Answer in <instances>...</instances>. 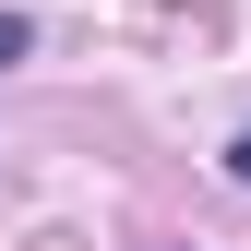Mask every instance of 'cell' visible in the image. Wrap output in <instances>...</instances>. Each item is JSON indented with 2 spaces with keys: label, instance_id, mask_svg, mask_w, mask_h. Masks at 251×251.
I'll return each instance as SVG.
<instances>
[{
  "label": "cell",
  "instance_id": "obj_1",
  "mask_svg": "<svg viewBox=\"0 0 251 251\" xmlns=\"http://www.w3.org/2000/svg\"><path fill=\"white\" fill-rule=\"evenodd\" d=\"M0 60H24V12H0Z\"/></svg>",
  "mask_w": 251,
  "mask_h": 251
},
{
  "label": "cell",
  "instance_id": "obj_2",
  "mask_svg": "<svg viewBox=\"0 0 251 251\" xmlns=\"http://www.w3.org/2000/svg\"><path fill=\"white\" fill-rule=\"evenodd\" d=\"M227 168H239V179H251V132H239V144H227Z\"/></svg>",
  "mask_w": 251,
  "mask_h": 251
}]
</instances>
